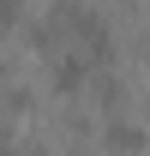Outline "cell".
Returning a JSON list of instances; mask_svg holds the SVG:
<instances>
[{
    "instance_id": "1",
    "label": "cell",
    "mask_w": 150,
    "mask_h": 156,
    "mask_svg": "<svg viewBox=\"0 0 150 156\" xmlns=\"http://www.w3.org/2000/svg\"><path fill=\"white\" fill-rule=\"evenodd\" d=\"M84 78H90L84 54H60V60H54V72H48V84H54L60 96H72V90H84Z\"/></svg>"
},
{
    "instance_id": "2",
    "label": "cell",
    "mask_w": 150,
    "mask_h": 156,
    "mask_svg": "<svg viewBox=\"0 0 150 156\" xmlns=\"http://www.w3.org/2000/svg\"><path fill=\"white\" fill-rule=\"evenodd\" d=\"M108 150H114V156H138V150H144V126L114 120V126H108Z\"/></svg>"
},
{
    "instance_id": "3",
    "label": "cell",
    "mask_w": 150,
    "mask_h": 156,
    "mask_svg": "<svg viewBox=\"0 0 150 156\" xmlns=\"http://www.w3.org/2000/svg\"><path fill=\"white\" fill-rule=\"evenodd\" d=\"M18 12H24L18 0H0V24H18Z\"/></svg>"
},
{
    "instance_id": "4",
    "label": "cell",
    "mask_w": 150,
    "mask_h": 156,
    "mask_svg": "<svg viewBox=\"0 0 150 156\" xmlns=\"http://www.w3.org/2000/svg\"><path fill=\"white\" fill-rule=\"evenodd\" d=\"M30 156H60V150H30Z\"/></svg>"
},
{
    "instance_id": "5",
    "label": "cell",
    "mask_w": 150,
    "mask_h": 156,
    "mask_svg": "<svg viewBox=\"0 0 150 156\" xmlns=\"http://www.w3.org/2000/svg\"><path fill=\"white\" fill-rule=\"evenodd\" d=\"M0 156H12V150H6V138H0Z\"/></svg>"
},
{
    "instance_id": "6",
    "label": "cell",
    "mask_w": 150,
    "mask_h": 156,
    "mask_svg": "<svg viewBox=\"0 0 150 156\" xmlns=\"http://www.w3.org/2000/svg\"><path fill=\"white\" fill-rule=\"evenodd\" d=\"M0 72H6V60H0Z\"/></svg>"
}]
</instances>
